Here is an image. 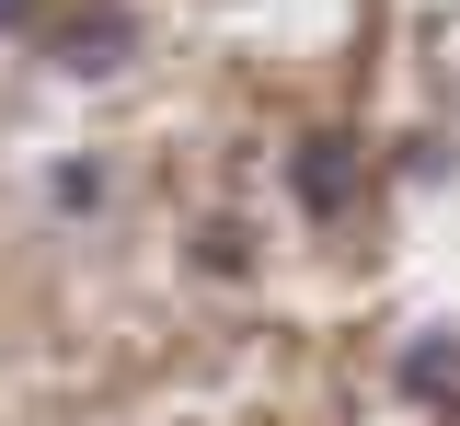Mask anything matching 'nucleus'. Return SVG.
<instances>
[{
    "instance_id": "3",
    "label": "nucleus",
    "mask_w": 460,
    "mask_h": 426,
    "mask_svg": "<svg viewBox=\"0 0 460 426\" xmlns=\"http://www.w3.org/2000/svg\"><path fill=\"white\" fill-rule=\"evenodd\" d=\"M392 380L414 392V404H438V392H460V334H449V323H438V334H414Z\"/></svg>"
},
{
    "instance_id": "4",
    "label": "nucleus",
    "mask_w": 460,
    "mask_h": 426,
    "mask_svg": "<svg viewBox=\"0 0 460 426\" xmlns=\"http://www.w3.org/2000/svg\"><path fill=\"white\" fill-rule=\"evenodd\" d=\"M196 265H208V277H253V231H242V219H208V231H196Z\"/></svg>"
},
{
    "instance_id": "2",
    "label": "nucleus",
    "mask_w": 460,
    "mask_h": 426,
    "mask_svg": "<svg viewBox=\"0 0 460 426\" xmlns=\"http://www.w3.org/2000/svg\"><path fill=\"white\" fill-rule=\"evenodd\" d=\"M127 47H138V23H127L115 0H93V12L58 35V69H69V81H104V69H127Z\"/></svg>"
},
{
    "instance_id": "1",
    "label": "nucleus",
    "mask_w": 460,
    "mask_h": 426,
    "mask_svg": "<svg viewBox=\"0 0 460 426\" xmlns=\"http://www.w3.org/2000/svg\"><path fill=\"white\" fill-rule=\"evenodd\" d=\"M288 196H299L311 219H345V208H357V138H334V127H323V138H299Z\"/></svg>"
},
{
    "instance_id": "6",
    "label": "nucleus",
    "mask_w": 460,
    "mask_h": 426,
    "mask_svg": "<svg viewBox=\"0 0 460 426\" xmlns=\"http://www.w3.org/2000/svg\"><path fill=\"white\" fill-rule=\"evenodd\" d=\"M23 12H35V0H0V23H23Z\"/></svg>"
},
{
    "instance_id": "5",
    "label": "nucleus",
    "mask_w": 460,
    "mask_h": 426,
    "mask_svg": "<svg viewBox=\"0 0 460 426\" xmlns=\"http://www.w3.org/2000/svg\"><path fill=\"white\" fill-rule=\"evenodd\" d=\"M47 208H104V162H58V173H47Z\"/></svg>"
}]
</instances>
